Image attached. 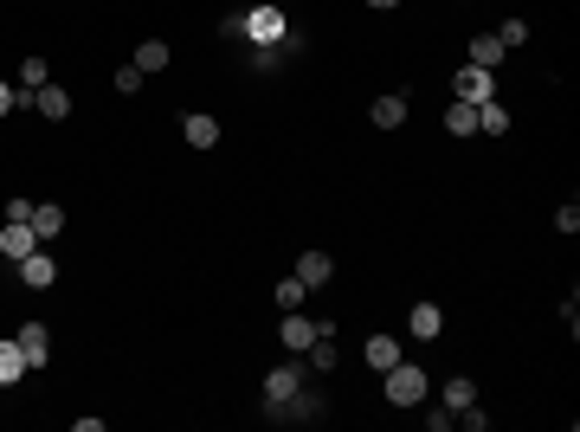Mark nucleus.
Instances as JSON below:
<instances>
[{"label":"nucleus","instance_id":"f257e3e1","mask_svg":"<svg viewBox=\"0 0 580 432\" xmlns=\"http://www.w3.org/2000/svg\"><path fill=\"white\" fill-rule=\"evenodd\" d=\"M425 394H432L425 368H413V362H394V368H387V400H394V407H419Z\"/></svg>","mask_w":580,"mask_h":432},{"label":"nucleus","instance_id":"f03ea898","mask_svg":"<svg viewBox=\"0 0 580 432\" xmlns=\"http://www.w3.org/2000/svg\"><path fill=\"white\" fill-rule=\"evenodd\" d=\"M245 39H252V45H284V39H290V20H284L277 7H252V14H245Z\"/></svg>","mask_w":580,"mask_h":432},{"label":"nucleus","instance_id":"7ed1b4c3","mask_svg":"<svg viewBox=\"0 0 580 432\" xmlns=\"http://www.w3.org/2000/svg\"><path fill=\"white\" fill-rule=\"evenodd\" d=\"M297 387H304V362H284V368H271V375H265V407L277 413V407H284L290 394H297Z\"/></svg>","mask_w":580,"mask_h":432},{"label":"nucleus","instance_id":"20e7f679","mask_svg":"<svg viewBox=\"0 0 580 432\" xmlns=\"http://www.w3.org/2000/svg\"><path fill=\"white\" fill-rule=\"evenodd\" d=\"M452 91L465 97V104H484V97H496V78L484 65H458V78H452Z\"/></svg>","mask_w":580,"mask_h":432},{"label":"nucleus","instance_id":"39448f33","mask_svg":"<svg viewBox=\"0 0 580 432\" xmlns=\"http://www.w3.org/2000/svg\"><path fill=\"white\" fill-rule=\"evenodd\" d=\"M26 104H33L45 123H65V116H71V91H65V85H52V78H45V85H39Z\"/></svg>","mask_w":580,"mask_h":432},{"label":"nucleus","instance_id":"423d86ee","mask_svg":"<svg viewBox=\"0 0 580 432\" xmlns=\"http://www.w3.org/2000/svg\"><path fill=\"white\" fill-rule=\"evenodd\" d=\"M290 277H297L304 291H323V284L335 277V258H329V252H304V258H297V271H290Z\"/></svg>","mask_w":580,"mask_h":432},{"label":"nucleus","instance_id":"0eeeda50","mask_svg":"<svg viewBox=\"0 0 580 432\" xmlns=\"http://www.w3.org/2000/svg\"><path fill=\"white\" fill-rule=\"evenodd\" d=\"M20 355H26V368H45L52 362V336H45V323H20Z\"/></svg>","mask_w":580,"mask_h":432},{"label":"nucleus","instance_id":"6e6552de","mask_svg":"<svg viewBox=\"0 0 580 432\" xmlns=\"http://www.w3.org/2000/svg\"><path fill=\"white\" fill-rule=\"evenodd\" d=\"M323 329H329V323H310V316H297V310H290L277 336H284V348H290V355H304V348H310V342H316Z\"/></svg>","mask_w":580,"mask_h":432},{"label":"nucleus","instance_id":"1a4fd4ad","mask_svg":"<svg viewBox=\"0 0 580 432\" xmlns=\"http://www.w3.org/2000/svg\"><path fill=\"white\" fill-rule=\"evenodd\" d=\"M0 252H7V258H26V252H39V233H33V220H7V226H0Z\"/></svg>","mask_w":580,"mask_h":432},{"label":"nucleus","instance_id":"9d476101","mask_svg":"<svg viewBox=\"0 0 580 432\" xmlns=\"http://www.w3.org/2000/svg\"><path fill=\"white\" fill-rule=\"evenodd\" d=\"M52 277H58V258H45V252L20 258V284H26V291H52Z\"/></svg>","mask_w":580,"mask_h":432},{"label":"nucleus","instance_id":"9b49d317","mask_svg":"<svg viewBox=\"0 0 580 432\" xmlns=\"http://www.w3.org/2000/svg\"><path fill=\"white\" fill-rule=\"evenodd\" d=\"M323 413H329V400H323V394H304V387H297V394H290V400L277 407V419H310V426H316Z\"/></svg>","mask_w":580,"mask_h":432},{"label":"nucleus","instance_id":"f8f14e48","mask_svg":"<svg viewBox=\"0 0 580 432\" xmlns=\"http://www.w3.org/2000/svg\"><path fill=\"white\" fill-rule=\"evenodd\" d=\"M406 323H413V336H419V342H432V336L445 329V310H439V304H413V310H406Z\"/></svg>","mask_w":580,"mask_h":432},{"label":"nucleus","instance_id":"ddd939ff","mask_svg":"<svg viewBox=\"0 0 580 432\" xmlns=\"http://www.w3.org/2000/svg\"><path fill=\"white\" fill-rule=\"evenodd\" d=\"M304 355H310V368H316V375H329V368H342V348H335V329H323V336H316V342H310Z\"/></svg>","mask_w":580,"mask_h":432},{"label":"nucleus","instance_id":"4468645a","mask_svg":"<svg viewBox=\"0 0 580 432\" xmlns=\"http://www.w3.org/2000/svg\"><path fill=\"white\" fill-rule=\"evenodd\" d=\"M168 58H175V52H168V45H162V39H142V45H135V58H129V65H135V71H142V78H149V71H168Z\"/></svg>","mask_w":580,"mask_h":432},{"label":"nucleus","instance_id":"2eb2a0df","mask_svg":"<svg viewBox=\"0 0 580 432\" xmlns=\"http://www.w3.org/2000/svg\"><path fill=\"white\" fill-rule=\"evenodd\" d=\"M465 65H484V71H496V65H503V39H496V33H477Z\"/></svg>","mask_w":580,"mask_h":432},{"label":"nucleus","instance_id":"dca6fc26","mask_svg":"<svg viewBox=\"0 0 580 432\" xmlns=\"http://www.w3.org/2000/svg\"><path fill=\"white\" fill-rule=\"evenodd\" d=\"M400 123H406V97H400V91L375 97V129H400Z\"/></svg>","mask_w":580,"mask_h":432},{"label":"nucleus","instance_id":"f3484780","mask_svg":"<svg viewBox=\"0 0 580 432\" xmlns=\"http://www.w3.org/2000/svg\"><path fill=\"white\" fill-rule=\"evenodd\" d=\"M181 136L194 142V149H213V142H220V123H213V116H200V110H194V116L181 123Z\"/></svg>","mask_w":580,"mask_h":432},{"label":"nucleus","instance_id":"a211bd4d","mask_svg":"<svg viewBox=\"0 0 580 432\" xmlns=\"http://www.w3.org/2000/svg\"><path fill=\"white\" fill-rule=\"evenodd\" d=\"M33 233H39V246L58 239V233H65V206H39V200H33Z\"/></svg>","mask_w":580,"mask_h":432},{"label":"nucleus","instance_id":"6ab92c4d","mask_svg":"<svg viewBox=\"0 0 580 432\" xmlns=\"http://www.w3.org/2000/svg\"><path fill=\"white\" fill-rule=\"evenodd\" d=\"M394 362H400V336H368V368H381V375H387Z\"/></svg>","mask_w":580,"mask_h":432},{"label":"nucleus","instance_id":"aec40b11","mask_svg":"<svg viewBox=\"0 0 580 432\" xmlns=\"http://www.w3.org/2000/svg\"><path fill=\"white\" fill-rule=\"evenodd\" d=\"M477 129H484V136H510V110H503L496 97H484V104H477Z\"/></svg>","mask_w":580,"mask_h":432},{"label":"nucleus","instance_id":"412c9836","mask_svg":"<svg viewBox=\"0 0 580 432\" xmlns=\"http://www.w3.org/2000/svg\"><path fill=\"white\" fill-rule=\"evenodd\" d=\"M26 375V355H20V342L7 336V342H0V387H7V381H20Z\"/></svg>","mask_w":580,"mask_h":432},{"label":"nucleus","instance_id":"4be33fe9","mask_svg":"<svg viewBox=\"0 0 580 432\" xmlns=\"http://www.w3.org/2000/svg\"><path fill=\"white\" fill-rule=\"evenodd\" d=\"M445 129H452V136H477V104H465V97H458V104L445 110Z\"/></svg>","mask_w":580,"mask_h":432},{"label":"nucleus","instance_id":"5701e85b","mask_svg":"<svg viewBox=\"0 0 580 432\" xmlns=\"http://www.w3.org/2000/svg\"><path fill=\"white\" fill-rule=\"evenodd\" d=\"M471 400H477V387H471V375H452V381H445V407L458 413V407H471Z\"/></svg>","mask_w":580,"mask_h":432},{"label":"nucleus","instance_id":"b1692460","mask_svg":"<svg viewBox=\"0 0 580 432\" xmlns=\"http://www.w3.org/2000/svg\"><path fill=\"white\" fill-rule=\"evenodd\" d=\"M39 85H45V58H39V52H33V58H26V65H20V91H26V97H33V91H39Z\"/></svg>","mask_w":580,"mask_h":432},{"label":"nucleus","instance_id":"393cba45","mask_svg":"<svg viewBox=\"0 0 580 432\" xmlns=\"http://www.w3.org/2000/svg\"><path fill=\"white\" fill-rule=\"evenodd\" d=\"M304 297H310V291H304L297 277H284V284H277V310H304Z\"/></svg>","mask_w":580,"mask_h":432},{"label":"nucleus","instance_id":"a878e982","mask_svg":"<svg viewBox=\"0 0 580 432\" xmlns=\"http://www.w3.org/2000/svg\"><path fill=\"white\" fill-rule=\"evenodd\" d=\"M496 39H503V52H516V45H529V26H523V20H503Z\"/></svg>","mask_w":580,"mask_h":432},{"label":"nucleus","instance_id":"bb28decb","mask_svg":"<svg viewBox=\"0 0 580 432\" xmlns=\"http://www.w3.org/2000/svg\"><path fill=\"white\" fill-rule=\"evenodd\" d=\"M110 85H116L123 97H135V91H142V71H135V65H116V78H110Z\"/></svg>","mask_w":580,"mask_h":432},{"label":"nucleus","instance_id":"cd10ccee","mask_svg":"<svg viewBox=\"0 0 580 432\" xmlns=\"http://www.w3.org/2000/svg\"><path fill=\"white\" fill-rule=\"evenodd\" d=\"M555 233H580V206H574V200L555 206Z\"/></svg>","mask_w":580,"mask_h":432},{"label":"nucleus","instance_id":"c85d7f7f","mask_svg":"<svg viewBox=\"0 0 580 432\" xmlns=\"http://www.w3.org/2000/svg\"><path fill=\"white\" fill-rule=\"evenodd\" d=\"M220 39H245V14H226L220 20Z\"/></svg>","mask_w":580,"mask_h":432},{"label":"nucleus","instance_id":"c756f323","mask_svg":"<svg viewBox=\"0 0 580 432\" xmlns=\"http://www.w3.org/2000/svg\"><path fill=\"white\" fill-rule=\"evenodd\" d=\"M458 419H465L471 432H484V426H490V413H477V400H471V407H458Z\"/></svg>","mask_w":580,"mask_h":432},{"label":"nucleus","instance_id":"7c9ffc66","mask_svg":"<svg viewBox=\"0 0 580 432\" xmlns=\"http://www.w3.org/2000/svg\"><path fill=\"white\" fill-rule=\"evenodd\" d=\"M14 104H20V85H7V78H0V116H7Z\"/></svg>","mask_w":580,"mask_h":432},{"label":"nucleus","instance_id":"2f4dec72","mask_svg":"<svg viewBox=\"0 0 580 432\" xmlns=\"http://www.w3.org/2000/svg\"><path fill=\"white\" fill-rule=\"evenodd\" d=\"M368 7H375V14H387V7H400V0H368Z\"/></svg>","mask_w":580,"mask_h":432}]
</instances>
